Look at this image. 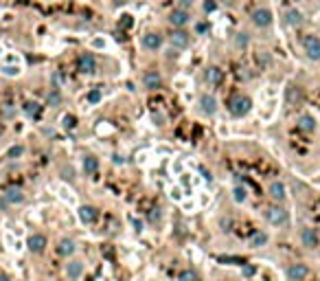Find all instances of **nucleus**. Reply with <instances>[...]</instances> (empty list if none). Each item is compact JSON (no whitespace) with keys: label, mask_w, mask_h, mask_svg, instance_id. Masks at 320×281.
I'll use <instances>...</instances> for the list:
<instances>
[{"label":"nucleus","mask_w":320,"mask_h":281,"mask_svg":"<svg viewBox=\"0 0 320 281\" xmlns=\"http://www.w3.org/2000/svg\"><path fill=\"white\" fill-rule=\"evenodd\" d=\"M250 20H252V24L259 26V29H267V26L272 24V11L267 7H257L250 13Z\"/></svg>","instance_id":"obj_3"},{"label":"nucleus","mask_w":320,"mask_h":281,"mask_svg":"<svg viewBox=\"0 0 320 281\" xmlns=\"http://www.w3.org/2000/svg\"><path fill=\"white\" fill-rule=\"evenodd\" d=\"M302 18H305V16H302L298 9H294V7L287 9V11L283 13V20H285V24H287V26H298L302 22Z\"/></svg>","instance_id":"obj_15"},{"label":"nucleus","mask_w":320,"mask_h":281,"mask_svg":"<svg viewBox=\"0 0 320 281\" xmlns=\"http://www.w3.org/2000/svg\"><path fill=\"white\" fill-rule=\"evenodd\" d=\"M307 275H309V268H307L305 263H292V266L287 268V279L289 281H302Z\"/></svg>","instance_id":"obj_11"},{"label":"nucleus","mask_w":320,"mask_h":281,"mask_svg":"<svg viewBox=\"0 0 320 281\" xmlns=\"http://www.w3.org/2000/svg\"><path fill=\"white\" fill-rule=\"evenodd\" d=\"M232 196H235V200H237V202H244V200H245V189H244V187H235Z\"/></svg>","instance_id":"obj_29"},{"label":"nucleus","mask_w":320,"mask_h":281,"mask_svg":"<svg viewBox=\"0 0 320 281\" xmlns=\"http://www.w3.org/2000/svg\"><path fill=\"white\" fill-rule=\"evenodd\" d=\"M83 169H86V174H94L99 169V161L94 156H86L83 158Z\"/></svg>","instance_id":"obj_22"},{"label":"nucleus","mask_w":320,"mask_h":281,"mask_svg":"<svg viewBox=\"0 0 320 281\" xmlns=\"http://www.w3.org/2000/svg\"><path fill=\"white\" fill-rule=\"evenodd\" d=\"M210 31V24L206 20H200V22H195V33L197 35H206Z\"/></svg>","instance_id":"obj_26"},{"label":"nucleus","mask_w":320,"mask_h":281,"mask_svg":"<svg viewBox=\"0 0 320 281\" xmlns=\"http://www.w3.org/2000/svg\"><path fill=\"white\" fill-rule=\"evenodd\" d=\"M88 101H90V103H99L101 101V90H90L88 92Z\"/></svg>","instance_id":"obj_30"},{"label":"nucleus","mask_w":320,"mask_h":281,"mask_svg":"<svg viewBox=\"0 0 320 281\" xmlns=\"http://www.w3.org/2000/svg\"><path fill=\"white\" fill-rule=\"evenodd\" d=\"M64 127H68V130L70 127H75V117H70V114L68 117H64Z\"/></svg>","instance_id":"obj_35"},{"label":"nucleus","mask_w":320,"mask_h":281,"mask_svg":"<svg viewBox=\"0 0 320 281\" xmlns=\"http://www.w3.org/2000/svg\"><path fill=\"white\" fill-rule=\"evenodd\" d=\"M140 44H143V48H147V51H158V48L162 46V35L156 33V31L145 33L143 40H140Z\"/></svg>","instance_id":"obj_10"},{"label":"nucleus","mask_w":320,"mask_h":281,"mask_svg":"<svg viewBox=\"0 0 320 281\" xmlns=\"http://www.w3.org/2000/svg\"><path fill=\"white\" fill-rule=\"evenodd\" d=\"M0 281H9V277L7 275H0Z\"/></svg>","instance_id":"obj_41"},{"label":"nucleus","mask_w":320,"mask_h":281,"mask_svg":"<svg viewBox=\"0 0 320 281\" xmlns=\"http://www.w3.org/2000/svg\"><path fill=\"white\" fill-rule=\"evenodd\" d=\"M204 77H206V83L208 86H222L224 83V70L219 68V66H208V68L204 70Z\"/></svg>","instance_id":"obj_9"},{"label":"nucleus","mask_w":320,"mask_h":281,"mask_svg":"<svg viewBox=\"0 0 320 281\" xmlns=\"http://www.w3.org/2000/svg\"><path fill=\"white\" fill-rule=\"evenodd\" d=\"M285 97H287V103H296V101H301V88L289 86L287 92H285Z\"/></svg>","instance_id":"obj_24"},{"label":"nucleus","mask_w":320,"mask_h":281,"mask_svg":"<svg viewBox=\"0 0 320 281\" xmlns=\"http://www.w3.org/2000/svg\"><path fill=\"white\" fill-rule=\"evenodd\" d=\"M219 261H228V263H245L244 257H217Z\"/></svg>","instance_id":"obj_32"},{"label":"nucleus","mask_w":320,"mask_h":281,"mask_svg":"<svg viewBox=\"0 0 320 281\" xmlns=\"http://www.w3.org/2000/svg\"><path fill=\"white\" fill-rule=\"evenodd\" d=\"M265 220L272 224V226H281V224L287 220V211H285L281 204H274L265 211Z\"/></svg>","instance_id":"obj_5"},{"label":"nucleus","mask_w":320,"mask_h":281,"mask_svg":"<svg viewBox=\"0 0 320 281\" xmlns=\"http://www.w3.org/2000/svg\"><path fill=\"white\" fill-rule=\"evenodd\" d=\"M169 24L171 26H187L191 22V16H188V9H182V7H175L173 11L169 13Z\"/></svg>","instance_id":"obj_6"},{"label":"nucleus","mask_w":320,"mask_h":281,"mask_svg":"<svg viewBox=\"0 0 320 281\" xmlns=\"http://www.w3.org/2000/svg\"><path fill=\"white\" fill-rule=\"evenodd\" d=\"M22 152H24V147H22V145H16V147H11V149H9V158L22 156Z\"/></svg>","instance_id":"obj_31"},{"label":"nucleus","mask_w":320,"mask_h":281,"mask_svg":"<svg viewBox=\"0 0 320 281\" xmlns=\"http://www.w3.org/2000/svg\"><path fill=\"white\" fill-rule=\"evenodd\" d=\"M79 218H81V222H86V224L94 222V220H96V209H94V206L83 204L81 209H79Z\"/></svg>","instance_id":"obj_18"},{"label":"nucleus","mask_w":320,"mask_h":281,"mask_svg":"<svg viewBox=\"0 0 320 281\" xmlns=\"http://www.w3.org/2000/svg\"><path fill=\"white\" fill-rule=\"evenodd\" d=\"M252 110V99L245 95H237L230 99V114L232 117H245Z\"/></svg>","instance_id":"obj_1"},{"label":"nucleus","mask_w":320,"mask_h":281,"mask_svg":"<svg viewBox=\"0 0 320 281\" xmlns=\"http://www.w3.org/2000/svg\"><path fill=\"white\" fill-rule=\"evenodd\" d=\"M169 42L173 48L184 51V48H188V44H191V38H188V33L184 31V26H175V29L169 33Z\"/></svg>","instance_id":"obj_4"},{"label":"nucleus","mask_w":320,"mask_h":281,"mask_svg":"<svg viewBox=\"0 0 320 281\" xmlns=\"http://www.w3.org/2000/svg\"><path fill=\"white\" fill-rule=\"evenodd\" d=\"M29 250L31 253H44V248H46V237L39 235V233H35V235L29 237Z\"/></svg>","instance_id":"obj_13"},{"label":"nucleus","mask_w":320,"mask_h":281,"mask_svg":"<svg viewBox=\"0 0 320 281\" xmlns=\"http://www.w3.org/2000/svg\"><path fill=\"white\" fill-rule=\"evenodd\" d=\"M301 241H302V246H307V248H316V246H318V233H316L314 228H302Z\"/></svg>","instance_id":"obj_14"},{"label":"nucleus","mask_w":320,"mask_h":281,"mask_svg":"<svg viewBox=\"0 0 320 281\" xmlns=\"http://www.w3.org/2000/svg\"><path fill=\"white\" fill-rule=\"evenodd\" d=\"M191 4H193V0H180V7L182 9H188Z\"/></svg>","instance_id":"obj_38"},{"label":"nucleus","mask_w":320,"mask_h":281,"mask_svg":"<svg viewBox=\"0 0 320 281\" xmlns=\"http://www.w3.org/2000/svg\"><path fill=\"white\" fill-rule=\"evenodd\" d=\"M4 200H7L9 204H20V202L24 200V193H22L20 187H9L7 191H4Z\"/></svg>","instance_id":"obj_16"},{"label":"nucleus","mask_w":320,"mask_h":281,"mask_svg":"<svg viewBox=\"0 0 320 281\" xmlns=\"http://www.w3.org/2000/svg\"><path fill=\"white\" fill-rule=\"evenodd\" d=\"M298 127L305 132H314L316 130V119L311 117V114H301V117H298Z\"/></svg>","instance_id":"obj_19"},{"label":"nucleus","mask_w":320,"mask_h":281,"mask_svg":"<svg viewBox=\"0 0 320 281\" xmlns=\"http://www.w3.org/2000/svg\"><path fill=\"white\" fill-rule=\"evenodd\" d=\"M254 272H257V268H250V266H245V268H244V275H245V277H252Z\"/></svg>","instance_id":"obj_37"},{"label":"nucleus","mask_w":320,"mask_h":281,"mask_svg":"<svg viewBox=\"0 0 320 281\" xmlns=\"http://www.w3.org/2000/svg\"><path fill=\"white\" fill-rule=\"evenodd\" d=\"M265 244H267L265 233H252V237H250V246L252 248H259V246H265Z\"/></svg>","instance_id":"obj_23"},{"label":"nucleus","mask_w":320,"mask_h":281,"mask_svg":"<svg viewBox=\"0 0 320 281\" xmlns=\"http://www.w3.org/2000/svg\"><path fill=\"white\" fill-rule=\"evenodd\" d=\"M66 272H68L70 279H79L83 272V263L81 261H70L68 266H66Z\"/></svg>","instance_id":"obj_21"},{"label":"nucleus","mask_w":320,"mask_h":281,"mask_svg":"<svg viewBox=\"0 0 320 281\" xmlns=\"http://www.w3.org/2000/svg\"><path fill=\"white\" fill-rule=\"evenodd\" d=\"M123 26H132L134 24V16H123V22H121Z\"/></svg>","instance_id":"obj_36"},{"label":"nucleus","mask_w":320,"mask_h":281,"mask_svg":"<svg viewBox=\"0 0 320 281\" xmlns=\"http://www.w3.org/2000/svg\"><path fill=\"white\" fill-rule=\"evenodd\" d=\"M77 68L81 70L83 75L96 73V60H94V55H92V53H81V55H79V60H77Z\"/></svg>","instance_id":"obj_7"},{"label":"nucleus","mask_w":320,"mask_h":281,"mask_svg":"<svg viewBox=\"0 0 320 281\" xmlns=\"http://www.w3.org/2000/svg\"><path fill=\"white\" fill-rule=\"evenodd\" d=\"M178 281H200V275L195 270H191V268H187V270H182L178 275Z\"/></svg>","instance_id":"obj_25"},{"label":"nucleus","mask_w":320,"mask_h":281,"mask_svg":"<svg viewBox=\"0 0 320 281\" xmlns=\"http://www.w3.org/2000/svg\"><path fill=\"white\" fill-rule=\"evenodd\" d=\"M127 0H112V4H116V7H121V4H125Z\"/></svg>","instance_id":"obj_40"},{"label":"nucleus","mask_w":320,"mask_h":281,"mask_svg":"<svg viewBox=\"0 0 320 281\" xmlns=\"http://www.w3.org/2000/svg\"><path fill=\"white\" fill-rule=\"evenodd\" d=\"M24 110H26V114H31V117H33V114H38L39 103H35V101H29V103L24 105Z\"/></svg>","instance_id":"obj_28"},{"label":"nucleus","mask_w":320,"mask_h":281,"mask_svg":"<svg viewBox=\"0 0 320 281\" xmlns=\"http://www.w3.org/2000/svg\"><path fill=\"white\" fill-rule=\"evenodd\" d=\"M302 51L311 61L320 60V38L318 35H305L302 38Z\"/></svg>","instance_id":"obj_2"},{"label":"nucleus","mask_w":320,"mask_h":281,"mask_svg":"<svg viewBox=\"0 0 320 281\" xmlns=\"http://www.w3.org/2000/svg\"><path fill=\"white\" fill-rule=\"evenodd\" d=\"M215 9H217V2H215V0H204V11L206 13L215 11Z\"/></svg>","instance_id":"obj_33"},{"label":"nucleus","mask_w":320,"mask_h":281,"mask_svg":"<svg viewBox=\"0 0 320 281\" xmlns=\"http://www.w3.org/2000/svg\"><path fill=\"white\" fill-rule=\"evenodd\" d=\"M197 105H200V112L206 114V117H213V114L217 112V99H215L213 95H200Z\"/></svg>","instance_id":"obj_8"},{"label":"nucleus","mask_w":320,"mask_h":281,"mask_svg":"<svg viewBox=\"0 0 320 281\" xmlns=\"http://www.w3.org/2000/svg\"><path fill=\"white\" fill-rule=\"evenodd\" d=\"M143 83H145L147 90H160L162 88V77L156 73V70H149V73L143 77Z\"/></svg>","instance_id":"obj_12"},{"label":"nucleus","mask_w":320,"mask_h":281,"mask_svg":"<svg viewBox=\"0 0 320 281\" xmlns=\"http://www.w3.org/2000/svg\"><path fill=\"white\" fill-rule=\"evenodd\" d=\"M75 253V241L73 240H61L59 244H57V255H61V257H68V255Z\"/></svg>","instance_id":"obj_20"},{"label":"nucleus","mask_w":320,"mask_h":281,"mask_svg":"<svg viewBox=\"0 0 320 281\" xmlns=\"http://www.w3.org/2000/svg\"><path fill=\"white\" fill-rule=\"evenodd\" d=\"M245 42H248V38H245V33H239V46H244Z\"/></svg>","instance_id":"obj_39"},{"label":"nucleus","mask_w":320,"mask_h":281,"mask_svg":"<svg viewBox=\"0 0 320 281\" xmlns=\"http://www.w3.org/2000/svg\"><path fill=\"white\" fill-rule=\"evenodd\" d=\"M270 198L276 202H283L287 198V191H285V184L283 182H272L270 184Z\"/></svg>","instance_id":"obj_17"},{"label":"nucleus","mask_w":320,"mask_h":281,"mask_svg":"<svg viewBox=\"0 0 320 281\" xmlns=\"http://www.w3.org/2000/svg\"><path fill=\"white\" fill-rule=\"evenodd\" d=\"M57 103H61V95L57 90H53L51 95H48V105H57Z\"/></svg>","instance_id":"obj_27"},{"label":"nucleus","mask_w":320,"mask_h":281,"mask_svg":"<svg viewBox=\"0 0 320 281\" xmlns=\"http://www.w3.org/2000/svg\"><path fill=\"white\" fill-rule=\"evenodd\" d=\"M2 73L4 75H18V73H20V66H4Z\"/></svg>","instance_id":"obj_34"}]
</instances>
